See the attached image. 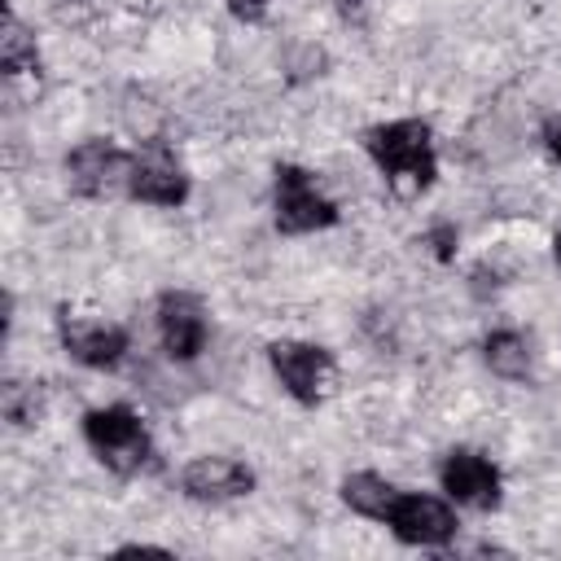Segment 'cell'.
Masks as SVG:
<instances>
[{
	"instance_id": "obj_1",
	"label": "cell",
	"mask_w": 561,
	"mask_h": 561,
	"mask_svg": "<svg viewBox=\"0 0 561 561\" xmlns=\"http://www.w3.org/2000/svg\"><path fill=\"white\" fill-rule=\"evenodd\" d=\"M364 149L386 171L394 193H421L434 184V140L421 118H399V123L373 127L364 136Z\"/></svg>"
},
{
	"instance_id": "obj_2",
	"label": "cell",
	"mask_w": 561,
	"mask_h": 561,
	"mask_svg": "<svg viewBox=\"0 0 561 561\" xmlns=\"http://www.w3.org/2000/svg\"><path fill=\"white\" fill-rule=\"evenodd\" d=\"M83 438L96 451V460L114 473H136L140 465H149L153 447L149 434L140 425V416L127 403H110V408H92L83 416Z\"/></svg>"
},
{
	"instance_id": "obj_3",
	"label": "cell",
	"mask_w": 561,
	"mask_h": 561,
	"mask_svg": "<svg viewBox=\"0 0 561 561\" xmlns=\"http://www.w3.org/2000/svg\"><path fill=\"white\" fill-rule=\"evenodd\" d=\"M337 224V206L316 188L302 167H276V228L280 232H316Z\"/></svg>"
},
{
	"instance_id": "obj_4",
	"label": "cell",
	"mask_w": 561,
	"mask_h": 561,
	"mask_svg": "<svg viewBox=\"0 0 561 561\" xmlns=\"http://www.w3.org/2000/svg\"><path fill=\"white\" fill-rule=\"evenodd\" d=\"M267 359L280 377V386L298 399V403H320L329 381H333V359L324 346L316 342H272Z\"/></svg>"
},
{
	"instance_id": "obj_5",
	"label": "cell",
	"mask_w": 561,
	"mask_h": 561,
	"mask_svg": "<svg viewBox=\"0 0 561 561\" xmlns=\"http://www.w3.org/2000/svg\"><path fill=\"white\" fill-rule=\"evenodd\" d=\"M127 193L153 206H180L188 197V175L180 171L175 153L162 140H149L131 153V171H127Z\"/></svg>"
},
{
	"instance_id": "obj_6",
	"label": "cell",
	"mask_w": 561,
	"mask_h": 561,
	"mask_svg": "<svg viewBox=\"0 0 561 561\" xmlns=\"http://www.w3.org/2000/svg\"><path fill=\"white\" fill-rule=\"evenodd\" d=\"M386 526L394 530V539L430 548V543H447L456 535V513L443 500H434V495H408V491H399Z\"/></svg>"
},
{
	"instance_id": "obj_7",
	"label": "cell",
	"mask_w": 561,
	"mask_h": 561,
	"mask_svg": "<svg viewBox=\"0 0 561 561\" xmlns=\"http://www.w3.org/2000/svg\"><path fill=\"white\" fill-rule=\"evenodd\" d=\"M66 171H70V184H75L83 197H105V193H114L118 184H127L131 153L114 149L110 140H83V145L66 158Z\"/></svg>"
},
{
	"instance_id": "obj_8",
	"label": "cell",
	"mask_w": 561,
	"mask_h": 561,
	"mask_svg": "<svg viewBox=\"0 0 561 561\" xmlns=\"http://www.w3.org/2000/svg\"><path fill=\"white\" fill-rule=\"evenodd\" d=\"M438 478H443V491L456 504H469V508H482V513L500 504V469L478 451H465V447L451 451L443 460Z\"/></svg>"
},
{
	"instance_id": "obj_9",
	"label": "cell",
	"mask_w": 561,
	"mask_h": 561,
	"mask_svg": "<svg viewBox=\"0 0 561 561\" xmlns=\"http://www.w3.org/2000/svg\"><path fill=\"white\" fill-rule=\"evenodd\" d=\"M158 333L171 359H193L206 346V311L193 294L171 289L158 298Z\"/></svg>"
},
{
	"instance_id": "obj_10",
	"label": "cell",
	"mask_w": 561,
	"mask_h": 561,
	"mask_svg": "<svg viewBox=\"0 0 561 561\" xmlns=\"http://www.w3.org/2000/svg\"><path fill=\"white\" fill-rule=\"evenodd\" d=\"M180 486H184V495H188V500L219 504V500L250 495L254 473H250L241 460H228V456H197V460H188V465H184Z\"/></svg>"
},
{
	"instance_id": "obj_11",
	"label": "cell",
	"mask_w": 561,
	"mask_h": 561,
	"mask_svg": "<svg viewBox=\"0 0 561 561\" xmlns=\"http://www.w3.org/2000/svg\"><path fill=\"white\" fill-rule=\"evenodd\" d=\"M61 346L88 368H114L127 351V333L118 324H105V320L61 316Z\"/></svg>"
},
{
	"instance_id": "obj_12",
	"label": "cell",
	"mask_w": 561,
	"mask_h": 561,
	"mask_svg": "<svg viewBox=\"0 0 561 561\" xmlns=\"http://www.w3.org/2000/svg\"><path fill=\"white\" fill-rule=\"evenodd\" d=\"M394 495H399V491H394L386 478H377V473H351V478L342 482V500H346L355 513L373 517V522H386V517H390Z\"/></svg>"
},
{
	"instance_id": "obj_13",
	"label": "cell",
	"mask_w": 561,
	"mask_h": 561,
	"mask_svg": "<svg viewBox=\"0 0 561 561\" xmlns=\"http://www.w3.org/2000/svg\"><path fill=\"white\" fill-rule=\"evenodd\" d=\"M482 355H486V364H491V373H500V377H526V368H530V355H526V342L513 333V329H500V333H491L486 342H482Z\"/></svg>"
},
{
	"instance_id": "obj_14",
	"label": "cell",
	"mask_w": 561,
	"mask_h": 561,
	"mask_svg": "<svg viewBox=\"0 0 561 561\" xmlns=\"http://www.w3.org/2000/svg\"><path fill=\"white\" fill-rule=\"evenodd\" d=\"M0 57H4V70L9 75H22V70H35L39 57H35V39L22 31L18 18L4 22V35H0Z\"/></svg>"
},
{
	"instance_id": "obj_15",
	"label": "cell",
	"mask_w": 561,
	"mask_h": 561,
	"mask_svg": "<svg viewBox=\"0 0 561 561\" xmlns=\"http://www.w3.org/2000/svg\"><path fill=\"white\" fill-rule=\"evenodd\" d=\"M224 4H228V13L241 18V22H259V18L267 13V0H224Z\"/></svg>"
},
{
	"instance_id": "obj_16",
	"label": "cell",
	"mask_w": 561,
	"mask_h": 561,
	"mask_svg": "<svg viewBox=\"0 0 561 561\" xmlns=\"http://www.w3.org/2000/svg\"><path fill=\"white\" fill-rule=\"evenodd\" d=\"M430 241H434V254H438V259H451V245H456V228L438 224V228L430 232Z\"/></svg>"
},
{
	"instance_id": "obj_17",
	"label": "cell",
	"mask_w": 561,
	"mask_h": 561,
	"mask_svg": "<svg viewBox=\"0 0 561 561\" xmlns=\"http://www.w3.org/2000/svg\"><path fill=\"white\" fill-rule=\"evenodd\" d=\"M543 145H548V153L561 162V118H552V123L543 127Z\"/></svg>"
},
{
	"instance_id": "obj_18",
	"label": "cell",
	"mask_w": 561,
	"mask_h": 561,
	"mask_svg": "<svg viewBox=\"0 0 561 561\" xmlns=\"http://www.w3.org/2000/svg\"><path fill=\"white\" fill-rule=\"evenodd\" d=\"M359 4H364V0H337L342 13H359Z\"/></svg>"
},
{
	"instance_id": "obj_19",
	"label": "cell",
	"mask_w": 561,
	"mask_h": 561,
	"mask_svg": "<svg viewBox=\"0 0 561 561\" xmlns=\"http://www.w3.org/2000/svg\"><path fill=\"white\" fill-rule=\"evenodd\" d=\"M552 254H557V263H561V232H557V241H552Z\"/></svg>"
}]
</instances>
